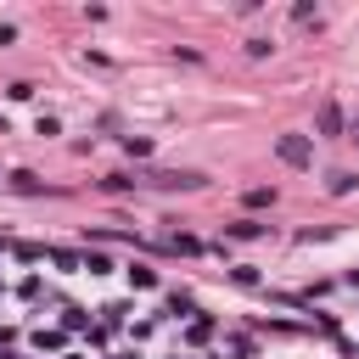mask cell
<instances>
[{
	"instance_id": "cell-2",
	"label": "cell",
	"mask_w": 359,
	"mask_h": 359,
	"mask_svg": "<svg viewBox=\"0 0 359 359\" xmlns=\"http://www.w3.org/2000/svg\"><path fill=\"white\" fill-rule=\"evenodd\" d=\"M320 129H325V135H337V129H342V112H337V107H331V101H325V107H320Z\"/></svg>"
},
{
	"instance_id": "cell-4",
	"label": "cell",
	"mask_w": 359,
	"mask_h": 359,
	"mask_svg": "<svg viewBox=\"0 0 359 359\" xmlns=\"http://www.w3.org/2000/svg\"><path fill=\"white\" fill-rule=\"evenodd\" d=\"M353 140H359V129H353Z\"/></svg>"
},
{
	"instance_id": "cell-3",
	"label": "cell",
	"mask_w": 359,
	"mask_h": 359,
	"mask_svg": "<svg viewBox=\"0 0 359 359\" xmlns=\"http://www.w3.org/2000/svg\"><path fill=\"white\" fill-rule=\"evenodd\" d=\"M129 280H135V286H157V275H151L146 264H135V269H129Z\"/></svg>"
},
{
	"instance_id": "cell-1",
	"label": "cell",
	"mask_w": 359,
	"mask_h": 359,
	"mask_svg": "<svg viewBox=\"0 0 359 359\" xmlns=\"http://www.w3.org/2000/svg\"><path fill=\"white\" fill-rule=\"evenodd\" d=\"M275 151H280V163H292V168H303V163H309V140H303V135H280V140H275Z\"/></svg>"
}]
</instances>
